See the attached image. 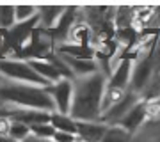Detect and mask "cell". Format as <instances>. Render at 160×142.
<instances>
[{
    "mask_svg": "<svg viewBox=\"0 0 160 142\" xmlns=\"http://www.w3.org/2000/svg\"><path fill=\"white\" fill-rule=\"evenodd\" d=\"M107 76L100 71L86 78L73 80V103L69 115L75 121H100Z\"/></svg>",
    "mask_w": 160,
    "mask_h": 142,
    "instance_id": "6da1fadb",
    "label": "cell"
},
{
    "mask_svg": "<svg viewBox=\"0 0 160 142\" xmlns=\"http://www.w3.org/2000/svg\"><path fill=\"white\" fill-rule=\"evenodd\" d=\"M0 105L14 108H30L43 112H55L53 100L48 94L46 87L29 84H16L4 80L0 85Z\"/></svg>",
    "mask_w": 160,
    "mask_h": 142,
    "instance_id": "7a4b0ae2",
    "label": "cell"
},
{
    "mask_svg": "<svg viewBox=\"0 0 160 142\" xmlns=\"http://www.w3.org/2000/svg\"><path fill=\"white\" fill-rule=\"evenodd\" d=\"M0 75L7 82H16V84H29L38 87H48V82L43 80L34 71L29 61L22 59H2L0 61Z\"/></svg>",
    "mask_w": 160,
    "mask_h": 142,
    "instance_id": "3957f363",
    "label": "cell"
},
{
    "mask_svg": "<svg viewBox=\"0 0 160 142\" xmlns=\"http://www.w3.org/2000/svg\"><path fill=\"white\" fill-rule=\"evenodd\" d=\"M153 71H155V48L146 51L142 57H139V61L133 64L132 82H130V89L128 91L141 96L144 92V89L148 87L149 80L153 76Z\"/></svg>",
    "mask_w": 160,
    "mask_h": 142,
    "instance_id": "277c9868",
    "label": "cell"
},
{
    "mask_svg": "<svg viewBox=\"0 0 160 142\" xmlns=\"http://www.w3.org/2000/svg\"><path fill=\"white\" fill-rule=\"evenodd\" d=\"M48 94L53 100L55 105V112L59 114H68L71 110V103H73V80L62 78L57 84H52L46 87Z\"/></svg>",
    "mask_w": 160,
    "mask_h": 142,
    "instance_id": "5b68a950",
    "label": "cell"
},
{
    "mask_svg": "<svg viewBox=\"0 0 160 142\" xmlns=\"http://www.w3.org/2000/svg\"><path fill=\"white\" fill-rule=\"evenodd\" d=\"M141 100H142V98L139 96V94L128 91L125 94V98H123L119 103H116L112 108H109L107 112L102 114L100 121H102V123H105L107 126H118V125H119V121L123 119L126 114L130 112L132 108H133L139 101H141Z\"/></svg>",
    "mask_w": 160,
    "mask_h": 142,
    "instance_id": "8992f818",
    "label": "cell"
},
{
    "mask_svg": "<svg viewBox=\"0 0 160 142\" xmlns=\"http://www.w3.org/2000/svg\"><path fill=\"white\" fill-rule=\"evenodd\" d=\"M132 69H133V61L132 59H118L114 62L112 73L107 80V87L109 89L128 91L132 82Z\"/></svg>",
    "mask_w": 160,
    "mask_h": 142,
    "instance_id": "52a82bcc",
    "label": "cell"
},
{
    "mask_svg": "<svg viewBox=\"0 0 160 142\" xmlns=\"http://www.w3.org/2000/svg\"><path fill=\"white\" fill-rule=\"evenodd\" d=\"M148 123V115H146V101L141 100V101L132 108L130 112L126 114L125 117L119 121V128L126 130L130 135H135V131H139L144 125Z\"/></svg>",
    "mask_w": 160,
    "mask_h": 142,
    "instance_id": "ba28073f",
    "label": "cell"
},
{
    "mask_svg": "<svg viewBox=\"0 0 160 142\" xmlns=\"http://www.w3.org/2000/svg\"><path fill=\"white\" fill-rule=\"evenodd\" d=\"M109 126L102 121H78L77 137L84 142H102Z\"/></svg>",
    "mask_w": 160,
    "mask_h": 142,
    "instance_id": "9c48e42d",
    "label": "cell"
},
{
    "mask_svg": "<svg viewBox=\"0 0 160 142\" xmlns=\"http://www.w3.org/2000/svg\"><path fill=\"white\" fill-rule=\"evenodd\" d=\"M50 112H43V110H30V108H14L9 107V117L11 121L23 123V125L30 126L39 125V123H50Z\"/></svg>",
    "mask_w": 160,
    "mask_h": 142,
    "instance_id": "30bf717a",
    "label": "cell"
},
{
    "mask_svg": "<svg viewBox=\"0 0 160 142\" xmlns=\"http://www.w3.org/2000/svg\"><path fill=\"white\" fill-rule=\"evenodd\" d=\"M61 55V53H59ZM62 61L66 62V66L69 68L71 75L77 78H86V76H91V75L98 73V62L96 61H87V59H73V57L68 55H61Z\"/></svg>",
    "mask_w": 160,
    "mask_h": 142,
    "instance_id": "8fae6325",
    "label": "cell"
},
{
    "mask_svg": "<svg viewBox=\"0 0 160 142\" xmlns=\"http://www.w3.org/2000/svg\"><path fill=\"white\" fill-rule=\"evenodd\" d=\"M66 11V6H38L39 27L45 30H52Z\"/></svg>",
    "mask_w": 160,
    "mask_h": 142,
    "instance_id": "7c38bea8",
    "label": "cell"
},
{
    "mask_svg": "<svg viewBox=\"0 0 160 142\" xmlns=\"http://www.w3.org/2000/svg\"><path fill=\"white\" fill-rule=\"evenodd\" d=\"M57 53L61 55H68L73 59H87V61H94L96 57V50L92 46H86V45H71V43H64V45L55 48Z\"/></svg>",
    "mask_w": 160,
    "mask_h": 142,
    "instance_id": "4fadbf2b",
    "label": "cell"
},
{
    "mask_svg": "<svg viewBox=\"0 0 160 142\" xmlns=\"http://www.w3.org/2000/svg\"><path fill=\"white\" fill-rule=\"evenodd\" d=\"M30 66L34 68V71L38 75H39L43 80H46L48 84H57L59 80H62V75H61V71H59L53 64L48 61V59H45V61H29Z\"/></svg>",
    "mask_w": 160,
    "mask_h": 142,
    "instance_id": "5bb4252c",
    "label": "cell"
},
{
    "mask_svg": "<svg viewBox=\"0 0 160 142\" xmlns=\"http://www.w3.org/2000/svg\"><path fill=\"white\" fill-rule=\"evenodd\" d=\"M50 125L55 128V131H64V133L77 135V126H78V121H75L71 115H68V114L52 112Z\"/></svg>",
    "mask_w": 160,
    "mask_h": 142,
    "instance_id": "9a60e30c",
    "label": "cell"
},
{
    "mask_svg": "<svg viewBox=\"0 0 160 142\" xmlns=\"http://www.w3.org/2000/svg\"><path fill=\"white\" fill-rule=\"evenodd\" d=\"M133 12H135V7H116V11H114L116 30L130 28L133 25Z\"/></svg>",
    "mask_w": 160,
    "mask_h": 142,
    "instance_id": "2e32d148",
    "label": "cell"
},
{
    "mask_svg": "<svg viewBox=\"0 0 160 142\" xmlns=\"http://www.w3.org/2000/svg\"><path fill=\"white\" fill-rule=\"evenodd\" d=\"M16 25L14 6H0V32H6Z\"/></svg>",
    "mask_w": 160,
    "mask_h": 142,
    "instance_id": "e0dca14e",
    "label": "cell"
},
{
    "mask_svg": "<svg viewBox=\"0 0 160 142\" xmlns=\"http://www.w3.org/2000/svg\"><path fill=\"white\" fill-rule=\"evenodd\" d=\"M132 139H133V135H130L126 130H123L119 126H109L102 142H132Z\"/></svg>",
    "mask_w": 160,
    "mask_h": 142,
    "instance_id": "ac0fdd59",
    "label": "cell"
},
{
    "mask_svg": "<svg viewBox=\"0 0 160 142\" xmlns=\"http://www.w3.org/2000/svg\"><path fill=\"white\" fill-rule=\"evenodd\" d=\"M30 135L38 137V139H45V140H53L55 128L50 123H39V125L30 126Z\"/></svg>",
    "mask_w": 160,
    "mask_h": 142,
    "instance_id": "d6986e66",
    "label": "cell"
},
{
    "mask_svg": "<svg viewBox=\"0 0 160 142\" xmlns=\"http://www.w3.org/2000/svg\"><path fill=\"white\" fill-rule=\"evenodd\" d=\"M14 16L16 23L29 22L38 16V6H14Z\"/></svg>",
    "mask_w": 160,
    "mask_h": 142,
    "instance_id": "ffe728a7",
    "label": "cell"
},
{
    "mask_svg": "<svg viewBox=\"0 0 160 142\" xmlns=\"http://www.w3.org/2000/svg\"><path fill=\"white\" fill-rule=\"evenodd\" d=\"M9 137L14 139V140H18V142H23L27 137H30V128L27 125H23V123L12 121L11 130H9Z\"/></svg>",
    "mask_w": 160,
    "mask_h": 142,
    "instance_id": "44dd1931",
    "label": "cell"
},
{
    "mask_svg": "<svg viewBox=\"0 0 160 142\" xmlns=\"http://www.w3.org/2000/svg\"><path fill=\"white\" fill-rule=\"evenodd\" d=\"M146 115H148L149 123H157V121H160V98L146 101Z\"/></svg>",
    "mask_w": 160,
    "mask_h": 142,
    "instance_id": "7402d4cb",
    "label": "cell"
},
{
    "mask_svg": "<svg viewBox=\"0 0 160 142\" xmlns=\"http://www.w3.org/2000/svg\"><path fill=\"white\" fill-rule=\"evenodd\" d=\"M78 137L71 135V133H64V131H55L53 135V142H77Z\"/></svg>",
    "mask_w": 160,
    "mask_h": 142,
    "instance_id": "603a6c76",
    "label": "cell"
},
{
    "mask_svg": "<svg viewBox=\"0 0 160 142\" xmlns=\"http://www.w3.org/2000/svg\"><path fill=\"white\" fill-rule=\"evenodd\" d=\"M12 121L9 115H2L0 117V135H9V130H11Z\"/></svg>",
    "mask_w": 160,
    "mask_h": 142,
    "instance_id": "cb8c5ba5",
    "label": "cell"
},
{
    "mask_svg": "<svg viewBox=\"0 0 160 142\" xmlns=\"http://www.w3.org/2000/svg\"><path fill=\"white\" fill-rule=\"evenodd\" d=\"M23 142H53V140H45V139H38V137L30 135V137H27Z\"/></svg>",
    "mask_w": 160,
    "mask_h": 142,
    "instance_id": "d4e9b609",
    "label": "cell"
},
{
    "mask_svg": "<svg viewBox=\"0 0 160 142\" xmlns=\"http://www.w3.org/2000/svg\"><path fill=\"white\" fill-rule=\"evenodd\" d=\"M2 115H9V107L0 105V117H2Z\"/></svg>",
    "mask_w": 160,
    "mask_h": 142,
    "instance_id": "484cf974",
    "label": "cell"
},
{
    "mask_svg": "<svg viewBox=\"0 0 160 142\" xmlns=\"http://www.w3.org/2000/svg\"><path fill=\"white\" fill-rule=\"evenodd\" d=\"M0 142H18L14 139H11L9 135H0Z\"/></svg>",
    "mask_w": 160,
    "mask_h": 142,
    "instance_id": "4316f807",
    "label": "cell"
},
{
    "mask_svg": "<svg viewBox=\"0 0 160 142\" xmlns=\"http://www.w3.org/2000/svg\"><path fill=\"white\" fill-rule=\"evenodd\" d=\"M2 82H4V78H2V75H0V85H2Z\"/></svg>",
    "mask_w": 160,
    "mask_h": 142,
    "instance_id": "83f0119b",
    "label": "cell"
}]
</instances>
